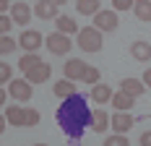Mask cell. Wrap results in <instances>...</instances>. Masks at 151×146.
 Returning <instances> with one entry per match:
<instances>
[{"label":"cell","instance_id":"cell-1","mask_svg":"<svg viewBox=\"0 0 151 146\" xmlns=\"http://www.w3.org/2000/svg\"><path fill=\"white\" fill-rule=\"evenodd\" d=\"M91 110L86 104V97L83 94H73L68 99H63V104L55 112V120L60 125V131L70 138V146H78L81 136L86 128H91Z\"/></svg>","mask_w":151,"mask_h":146},{"label":"cell","instance_id":"cell-2","mask_svg":"<svg viewBox=\"0 0 151 146\" xmlns=\"http://www.w3.org/2000/svg\"><path fill=\"white\" fill-rule=\"evenodd\" d=\"M76 44H78L83 52H99V50H102V29H96V26H83V29H78Z\"/></svg>","mask_w":151,"mask_h":146},{"label":"cell","instance_id":"cell-3","mask_svg":"<svg viewBox=\"0 0 151 146\" xmlns=\"http://www.w3.org/2000/svg\"><path fill=\"white\" fill-rule=\"evenodd\" d=\"M45 44H47V50H50L52 55H68L70 47H73L70 34H65V31H52V34H47Z\"/></svg>","mask_w":151,"mask_h":146},{"label":"cell","instance_id":"cell-4","mask_svg":"<svg viewBox=\"0 0 151 146\" xmlns=\"http://www.w3.org/2000/svg\"><path fill=\"white\" fill-rule=\"evenodd\" d=\"M8 91H11V97H13L16 102H29L31 99V81L24 76V78H16L8 84Z\"/></svg>","mask_w":151,"mask_h":146},{"label":"cell","instance_id":"cell-5","mask_svg":"<svg viewBox=\"0 0 151 146\" xmlns=\"http://www.w3.org/2000/svg\"><path fill=\"white\" fill-rule=\"evenodd\" d=\"M58 8L60 5H55L52 0H37V5H34V16L39 18V21H55L58 18Z\"/></svg>","mask_w":151,"mask_h":146},{"label":"cell","instance_id":"cell-6","mask_svg":"<svg viewBox=\"0 0 151 146\" xmlns=\"http://www.w3.org/2000/svg\"><path fill=\"white\" fill-rule=\"evenodd\" d=\"M31 13H34V8H31L29 3H24V0H16L13 5H11V16H13V21L18 26H26L31 21Z\"/></svg>","mask_w":151,"mask_h":146},{"label":"cell","instance_id":"cell-7","mask_svg":"<svg viewBox=\"0 0 151 146\" xmlns=\"http://www.w3.org/2000/svg\"><path fill=\"white\" fill-rule=\"evenodd\" d=\"M94 26L102 31H115L117 29V11L112 8V11H99V13L94 16Z\"/></svg>","mask_w":151,"mask_h":146},{"label":"cell","instance_id":"cell-8","mask_svg":"<svg viewBox=\"0 0 151 146\" xmlns=\"http://www.w3.org/2000/svg\"><path fill=\"white\" fill-rule=\"evenodd\" d=\"M18 44H21L26 52H37V50L42 47V34H39V31H34V29H26V31H21Z\"/></svg>","mask_w":151,"mask_h":146},{"label":"cell","instance_id":"cell-9","mask_svg":"<svg viewBox=\"0 0 151 146\" xmlns=\"http://www.w3.org/2000/svg\"><path fill=\"white\" fill-rule=\"evenodd\" d=\"M133 125H136V117L130 115V112H125V110H117L112 115V128H115V133H128Z\"/></svg>","mask_w":151,"mask_h":146},{"label":"cell","instance_id":"cell-10","mask_svg":"<svg viewBox=\"0 0 151 146\" xmlns=\"http://www.w3.org/2000/svg\"><path fill=\"white\" fill-rule=\"evenodd\" d=\"M86 63L81 58H70L65 63V78H70V81H83V73H86Z\"/></svg>","mask_w":151,"mask_h":146},{"label":"cell","instance_id":"cell-11","mask_svg":"<svg viewBox=\"0 0 151 146\" xmlns=\"http://www.w3.org/2000/svg\"><path fill=\"white\" fill-rule=\"evenodd\" d=\"M89 97H91V102H94V104H107V102H112L115 91L107 86V84L99 81V84H94V86H91V94H89Z\"/></svg>","mask_w":151,"mask_h":146},{"label":"cell","instance_id":"cell-12","mask_svg":"<svg viewBox=\"0 0 151 146\" xmlns=\"http://www.w3.org/2000/svg\"><path fill=\"white\" fill-rule=\"evenodd\" d=\"M136 99H138V97H133V94H128L125 89H120V91H115V97H112V107H115V110L130 112V110L136 107Z\"/></svg>","mask_w":151,"mask_h":146},{"label":"cell","instance_id":"cell-13","mask_svg":"<svg viewBox=\"0 0 151 146\" xmlns=\"http://www.w3.org/2000/svg\"><path fill=\"white\" fill-rule=\"evenodd\" d=\"M3 115L8 117V123H11V125H16V128H24V123H26V107H18V104H8Z\"/></svg>","mask_w":151,"mask_h":146},{"label":"cell","instance_id":"cell-14","mask_svg":"<svg viewBox=\"0 0 151 146\" xmlns=\"http://www.w3.org/2000/svg\"><path fill=\"white\" fill-rule=\"evenodd\" d=\"M107 128H112V117L104 110H94L91 112V131L94 133H104Z\"/></svg>","mask_w":151,"mask_h":146},{"label":"cell","instance_id":"cell-15","mask_svg":"<svg viewBox=\"0 0 151 146\" xmlns=\"http://www.w3.org/2000/svg\"><path fill=\"white\" fill-rule=\"evenodd\" d=\"M50 73H52L50 63H45V60H42V63H39L37 68H31V71H29V73H24V76L29 78L31 84H45L47 78H50Z\"/></svg>","mask_w":151,"mask_h":146},{"label":"cell","instance_id":"cell-16","mask_svg":"<svg viewBox=\"0 0 151 146\" xmlns=\"http://www.w3.org/2000/svg\"><path fill=\"white\" fill-rule=\"evenodd\" d=\"M52 94L60 97V99H68V97H73V94H78V91H76V84L70 81V78H60L58 84H52Z\"/></svg>","mask_w":151,"mask_h":146},{"label":"cell","instance_id":"cell-17","mask_svg":"<svg viewBox=\"0 0 151 146\" xmlns=\"http://www.w3.org/2000/svg\"><path fill=\"white\" fill-rule=\"evenodd\" d=\"M130 55H133L138 63H146V60H151V44L143 42V39H138V42L130 44Z\"/></svg>","mask_w":151,"mask_h":146},{"label":"cell","instance_id":"cell-18","mask_svg":"<svg viewBox=\"0 0 151 146\" xmlns=\"http://www.w3.org/2000/svg\"><path fill=\"white\" fill-rule=\"evenodd\" d=\"M133 13H136L138 21L151 24V0H136V5H133Z\"/></svg>","mask_w":151,"mask_h":146},{"label":"cell","instance_id":"cell-19","mask_svg":"<svg viewBox=\"0 0 151 146\" xmlns=\"http://www.w3.org/2000/svg\"><path fill=\"white\" fill-rule=\"evenodd\" d=\"M122 89H125L128 94H133V97H141L149 86L143 84V78H125V81H122Z\"/></svg>","mask_w":151,"mask_h":146},{"label":"cell","instance_id":"cell-20","mask_svg":"<svg viewBox=\"0 0 151 146\" xmlns=\"http://www.w3.org/2000/svg\"><path fill=\"white\" fill-rule=\"evenodd\" d=\"M42 63V58L37 55V52H26V55H21V60H18V68H21V73H29L31 68H37Z\"/></svg>","mask_w":151,"mask_h":146},{"label":"cell","instance_id":"cell-21","mask_svg":"<svg viewBox=\"0 0 151 146\" xmlns=\"http://www.w3.org/2000/svg\"><path fill=\"white\" fill-rule=\"evenodd\" d=\"M55 26H58V31H65V34H78V24L70 16H58L55 18Z\"/></svg>","mask_w":151,"mask_h":146},{"label":"cell","instance_id":"cell-22","mask_svg":"<svg viewBox=\"0 0 151 146\" xmlns=\"http://www.w3.org/2000/svg\"><path fill=\"white\" fill-rule=\"evenodd\" d=\"M76 8H78L81 16H96L99 11H102V8H99V0H78Z\"/></svg>","mask_w":151,"mask_h":146},{"label":"cell","instance_id":"cell-23","mask_svg":"<svg viewBox=\"0 0 151 146\" xmlns=\"http://www.w3.org/2000/svg\"><path fill=\"white\" fill-rule=\"evenodd\" d=\"M16 47H18V39L8 37V34H3V37H0V55H8V52H13Z\"/></svg>","mask_w":151,"mask_h":146},{"label":"cell","instance_id":"cell-24","mask_svg":"<svg viewBox=\"0 0 151 146\" xmlns=\"http://www.w3.org/2000/svg\"><path fill=\"white\" fill-rule=\"evenodd\" d=\"M104 146H130V141H128L125 133H112V136L104 138Z\"/></svg>","mask_w":151,"mask_h":146},{"label":"cell","instance_id":"cell-25","mask_svg":"<svg viewBox=\"0 0 151 146\" xmlns=\"http://www.w3.org/2000/svg\"><path fill=\"white\" fill-rule=\"evenodd\" d=\"M34 125H39V112L34 107H26V123H24V128H34Z\"/></svg>","mask_w":151,"mask_h":146},{"label":"cell","instance_id":"cell-26","mask_svg":"<svg viewBox=\"0 0 151 146\" xmlns=\"http://www.w3.org/2000/svg\"><path fill=\"white\" fill-rule=\"evenodd\" d=\"M13 24H16V21H13V16H11V13H0V34H8Z\"/></svg>","mask_w":151,"mask_h":146},{"label":"cell","instance_id":"cell-27","mask_svg":"<svg viewBox=\"0 0 151 146\" xmlns=\"http://www.w3.org/2000/svg\"><path fill=\"white\" fill-rule=\"evenodd\" d=\"M83 84H91V86H94V84H99V68H86V73H83Z\"/></svg>","mask_w":151,"mask_h":146},{"label":"cell","instance_id":"cell-28","mask_svg":"<svg viewBox=\"0 0 151 146\" xmlns=\"http://www.w3.org/2000/svg\"><path fill=\"white\" fill-rule=\"evenodd\" d=\"M136 5V0H112V8L115 11H130Z\"/></svg>","mask_w":151,"mask_h":146},{"label":"cell","instance_id":"cell-29","mask_svg":"<svg viewBox=\"0 0 151 146\" xmlns=\"http://www.w3.org/2000/svg\"><path fill=\"white\" fill-rule=\"evenodd\" d=\"M0 84H11V65L0 63Z\"/></svg>","mask_w":151,"mask_h":146},{"label":"cell","instance_id":"cell-30","mask_svg":"<svg viewBox=\"0 0 151 146\" xmlns=\"http://www.w3.org/2000/svg\"><path fill=\"white\" fill-rule=\"evenodd\" d=\"M141 146H151V131L141 133Z\"/></svg>","mask_w":151,"mask_h":146},{"label":"cell","instance_id":"cell-31","mask_svg":"<svg viewBox=\"0 0 151 146\" xmlns=\"http://www.w3.org/2000/svg\"><path fill=\"white\" fill-rule=\"evenodd\" d=\"M13 3H16V0H0V13H3V11H11Z\"/></svg>","mask_w":151,"mask_h":146},{"label":"cell","instance_id":"cell-32","mask_svg":"<svg viewBox=\"0 0 151 146\" xmlns=\"http://www.w3.org/2000/svg\"><path fill=\"white\" fill-rule=\"evenodd\" d=\"M143 84L151 89V68H146V71H143Z\"/></svg>","mask_w":151,"mask_h":146},{"label":"cell","instance_id":"cell-33","mask_svg":"<svg viewBox=\"0 0 151 146\" xmlns=\"http://www.w3.org/2000/svg\"><path fill=\"white\" fill-rule=\"evenodd\" d=\"M52 3H55V5H65L68 0H52Z\"/></svg>","mask_w":151,"mask_h":146},{"label":"cell","instance_id":"cell-34","mask_svg":"<svg viewBox=\"0 0 151 146\" xmlns=\"http://www.w3.org/2000/svg\"><path fill=\"white\" fill-rule=\"evenodd\" d=\"M34 146H47V144H34Z\"/></svg>","mask_w":151,"mask_h":146}]
</instances>
